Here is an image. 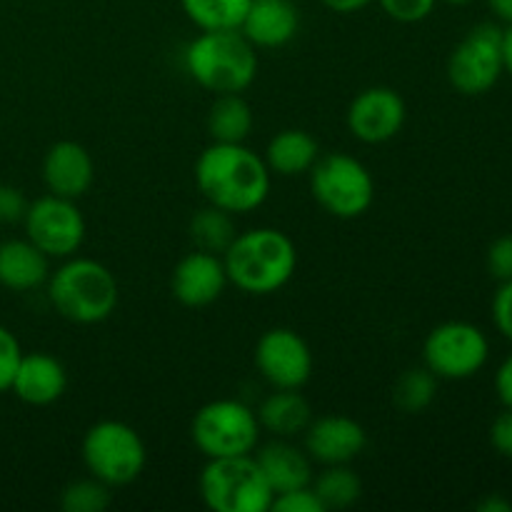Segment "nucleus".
Listing matches in <instances>:
<instances>
[{
	"label": "nucleus",
	"instance_id": "nucleus-36",
	"mask_svg": "<svg viewBox=\"0 0 512 512\" xmlns=\"http://www.w3.org/2000/svg\"><path fill=\"white\" fill-rule=\"evenodd\" d=\"M495 393L505 408H512V355L503 360V365L495 373Z\"/></svg>",
	"mask_w": 512,
	"mask_h": 512
},
{
	"label": "nucleus",
	"instance_id": "nucleus-16",
	"mask_svg": "<svg viewBox=\"0 0 512 512\" xmlns=\"http://www.w3.org/2000/svg\"><path fill=\"white\" fill-rule=\"evenodd\" d=\"M95 180V163L88 150L75 140H60L50 145L43 158L45 188L60 198L78 200Z\"/></svg>",
	"mask_w": 512,
	"mask_h": 512
},
{
	"label": "nucleus",
	"instance_id": "nucleus-8",
	"mask_svg": "<svg viewBox=\"0 0 512 512\" xmlns=\"http://www.w3.org/2000/svg\"><path fill=\"white\" fill-rule=\"evenodd\" d=\"M190 435L208 460L253 455L260 440L258 415L240 400L223 398L205 403L190 423Z\"/></svg>",
	"mask_w": 512,
	"mask_h": 512
},
{
	"label": "nucleus",
	"instance_id": "nucleus-19",
	"mask_svg": "<svg viewBox=\"0 0 512 512\" xmlns=\"http://www.w3.org/2000/svg\"><path fill=\"white\" fill-rule=\"evenodd\" d=\"M50 278V258L28 238L0 243V285L13 293H30Z\"/></svg>",
	"mask_w": 512,
	"mask_h": 512
},
{
	"label": "nucleus",
	"instance_id": "nucleus-23",
	"mask_svg": "<svg viewBox=\"0 0 512 512\" xmlns=\"http://www.w3.org/2000/svg\"><path fill=\"white\" fill-rule=\"evenodd\" d=\"M253 110L240 93L215 95L208 113V133L213 143H245L253 133Z\"/></svg>",
	"mask_w": 512,
	"mask_h": 512
},
{
	"label": "nucleus",
	"instance_id": "nucleus-35",
	"mask_svg": "<svg viewBox=\"0 0 512 512\" xmlns=\"http://www.w3.org/2000/svg\"><path fill=\"white\" fill-rule=\"evenodd\" d=\"M490 445L495 448V453L512 460V408H505V413L495 418L493 428H490Z\"/></svg>",
	"mask_w": 512,
	"mask_h": 512
},
{
	"label": "nucleus",
	"instance_id": "nucleus-17",
	"mask_svg": "<svg viewBox=\"0 0 512 512\" xmlns=\"http://www.w3.org/2000/svg\"><path fill=\"white\" fill-rule=\"evenodd\" d=\"M68 388V373L63 363L48 353H23L10 390L15 398L33 408H45L63 398Z\"/></svg>",
	"mask_w": 512,
	"mask_h": 512
},
{
	"label": "nucleus",
	"instance_id": "nucleus-6",
	"mask_svg": "<svg viewBox=\"0 0 512 512\" xmlns=\"http://www.w3.org/2000/svg\"><path fill=\"white\" fill-rule=\"evenodd\" d=\"M80 458L85 470L110 488L135 483L145 468V443L138 430L120 420H100L83 435Z\"/></svg>",
	"mask_w": 512,
	"mask_h": 512
},
{
	"label": "nucleus",
	"instance_id": "nucleus-9",
	"mask_svg": "<svg viewBox=\"0 0 512 512\" xmlns=\"http://www.w3.org/2000/svg\"><path fill=\"white\" fill-rule=\"evenodd\" d=\"M490 343L483 330L465 320H448L423 343L425 368L438 380H468L488 363Z\"/></svg>",
	"mask_w": 512,
	"mask_h": 512
},
{
	"label": "nucleus",
	"instance_id": "nucleus-29",
	"mask_svg": "<svg viewBox=\"0 0 512 512\" xmlns=\"http://www.w3.org/2000/svg\"><path fill=\"white\" fill-rule=\"evenodd\" d=\"M270 510L275 512H325L323 503L315 495L313 485H305V488L288 490V493H280L273 498Z\"/></svg>",
	"mask_w": 512,
	"mask_h": 512
},
{
	"label": "nucleus",
	"instance_id": "nucleus-7",
	"mask_svg": "<svg viewBox=\"0 0 512 512\" xmlns=\"http://www.w3.org/2000/svg\"><path fill=\"white\" fill-rule=\"evenodd\" d=\"M310 190L315 203L340 220L360 218L375 200L373 175L348 153L320 155L310 168Z\"/></svg>",
	"mask_w": 512,
	"mask_h": 512
},
{
	"label": "nucleus",
	"instance_id": "nucleus-21",
	"mask_svg": "<svg viewBox=\"0 0 512 512\" xmlns=\"http://www.w3.org/2000/svg\"><path fill=\"white\" fill-rule=\"evenodd\" d=\"M260 430H268L273 438L293 440L295 435H303L305 428L313 420L308 400L300 395V390L273 388V393L260 403L258 408Z\"/></svg>",
	"mask_w": 512,
	"mask_h": 512
},
{
	"label": "nucleus",
	"instance_id": "nucleus-14",
	"mask_svg": "<svg viewBox=\"0 0 512 512\" xmlns=\"http://www.w3.org/2000/svg\"><path fill=\"white\" fill-rule=\"evenodd\" d=\"M305 453L320 465H350L368 445V433L348 415L313 418L305 428Z\"/></svg>",
	"mask_w": 512,
	"mask_h": 512
},
{
	"label": "nucleus",
	"instance_id": "nucleus-38",
	"mask_svg": "<svg viewBox=\"0 0 512 512\" xmlns=\"http://www.w3.org/2000/svg\"><path fill=\"white\" fill-rule=\"evenodd\" d=\"M478 510H483V512H510L512 505L505 498H500V495H490V498L480 500Z\"/></svg>",
	"mask_w": 512,
	"mask_h": 512
},
{
	"label": "nucleus",
	"instance_id": "nucleus-18",
	"mask_svg": "<svg viewBox=\"0 0 512 512\" xmlns=\"http://www.w3.org/2000/svg\"><path fill=\"white\" fill-rule=\"evenodd\" d=\"M238 30L255 48H283L298 35L300 10L293 0H250Z\"/></svg>",
	"mask_w": 512,
	"mask_h": 512
},
{
	"label": "nucleus",
	"instance_id": "nucleus-20",
	"mask_svg": "<svg viewBox=\"0 0 512 512\" xmlns=\"http://www.w3.org/2000/svg\"><path fill=\"white\" fill-rule=\"evenodd\" d=\"M255 460H258L260 470H263L265 480L273 490V498L313 483V460H310V455L285 438H275L273 443L260 448Z\"/></svg>",
	"mask_w": 512,
	"mask_h": 512
},
{
	"label": "nucleus",
	"instance_id": "nucleus-32",
	"mask_svg": "<svg viewBox=\"0 0 512 512\" xmlns=\"http://www.w3.org/2000/svg\"><path fill=\"white\" fill-rule=\"evenodd\" d=\"M488 270L495 280H512V233L500 235L488 248Z\"/></svg>",
	"mask_w": 512,
	"mask_h": 512
},
{
	"label": "nucleus",
	"instance_id": "nucleus-27",
	"mask_svg": "<svg viewBox=\"0 0 512 512\" xmlns=\"http://www.w3.org/2000/svg\"><path fill=\"white\" fill-rule=\"evenodd\" d=\"M438 395V378L428 368H410L395 380L393 403L408 415L423 413Z\"/></svg>",
	"mask_w": 512,
	"mask_h": 512
},
{
	"label": "nucleus",
	"instance_id": "nucleus-4",
	"mask_svg": "<svg viewBox=\"0 0 512 512\" xmlns=\"http://www.w3.org/2000/svg\"><path fill=\"white\" fill-rule=\"evenodd\" d=\"M48 298L60 318L78 325H95L115 313L120 288L110 268L93 258H65L48 278Z\"/></svg>",
	"mask_w": 512,
	"mask_h": 512
},
{
	"label": "nucleus",
	"instance_id": "nucleus-13",
	"mask_svg": "<svg viewBox=\"0 0 512 512\" xmlns=\"http://www.w3.org/2000/svg\"><path fill=\"white\" fill-rule=\"evenodd\" d=\"M405 100L398 90L373 85L353 98L345 113V123L355 140L365 145H380L393 140L405 125Z\"/></svg>",
	"mask_w": 512,
	"mask_h": 512
},
{
	"label": "nucleus",
	"instance_id": "nucleus-3",
	"mask_svg": "<svg viewBox=\"0 0 512 512\" xmlns=\"http://www.w3.org/2000/svg\"><path fill=\"white\" fill-rule=\"evenodd\" d=\"M185 70L215 95L243 93L258 75V48L240 30H200L185 48Z\"/></svg>",
	"mask_w": 512,
	"mask_h": 512
},
{
	"label": "nucleus",
	"instance_id": "nucleus-10",
	"mask_svg": "<svg viewBox=\"0 0 512 512\" xmlns=\"http://www.w3.org/2000/svg\"><path fill=\"white\" fill-rule=\"evenodd\" d=\"M503 73V28L495 23L475 25L448 58L450 85L470 98L488 93Z\"/></svg>",
	"mask_w": 512,
	"mask_h": 512
},
{
	"label": "nucleus",
	"instance_id": "nucleus-28",
	"mask_svg": "<svg viewBox=\"0 0 512 512\" xmlns=\"http://www.w3.org/2000/svg\"><path fill=\"white\" fill-rule=\"evenodd\" d=\"M110 485L100 483L98 478L73 480L60 493V508L65 512H105L113 503Z\"/></svg>",
	"mask_w": 512,
	"mask_h": 512
},
{
	"label": "nucleus",
	"instance_id": "nucleus-2",
	"mask_svg": "<svg viewBox=\"0 0 512 512\" xmlns=\"http://www.w3.org/2000/svg\"><path fill=\"white\" fill-rule=\"evenodd\" d=\"M228 283L248 295H273L290 283L298 268L295 243L275 228H253L235 235L223 253Z\"/></svg>",
	"mask_w": 512,
	"mask_h": 512
},
{
	"label": "nucleus",
	"instance_id": "nucleus-37",
	"mask_svg": "<svg viewBox=\"0 0 512 512\" xmlns=\"http://www.w3.org/2000/svg\"><path fill=\"white\" fill-rule=\"evenodd\" d=\"M320 3H323L328 10H333V13L348 15V13H358V10H363L365 5L373 3V0H320Z\"/></svg>",
	"mask_w": 512,
	"mask_h": 512
},
{
	"label": "nucleus",
	"instance_id": "nucleus-1",
	"mask_svg": "<svg viewBox=\"0 0 512 512\" xmlns=\"http://www.w3.org/2000/svg\"><path fill=\"white\" fill-rule=\"evenodd\" d=\"M270 170L245 143H213L195 160V185L210 205L245 215L268 200Z\"/></svg>",
	"mask_w": 512,
	"mask_h": 512
},
{
	"label": "nucleus",
	"instance_id": "nucleus-25",
	"mask_svg": "<svg viewBox=\"0 0 512 512\" xmlns=\"http://www.w3.org/2000/svg\"><path fill=\"white\" fill-rule=\"evenodd\" d=\"M313 485L315 495L323 503L325 512L328 510H345L355 505L363 495V483L358 475L350 470V465H325L323 473L315 478Z\"/></svg>",
	"mask_w": 512,
	"mask_h": 512
},
{
	"label": "nucleus",
	"instance_id": "nucleus-39",
	"mask_svg": "<svg viewBox=\"0 0 512 512\" xmlns=\"http://www.w3.org/2000/svg\"><path fill=\"white\" fill-rule=\"evenodd\" d=\"M488 5L495 13V18L512 25V0H488Z\"/></svg>",
	"mask_w": 512,
	"mask_h": 512
},
{
	"label": "nucleus",
	"instance_id": "nucleus-33",
	"mask_svg": "<svg viewBox=\"0 0 512 512\" xmlns=\"http://www.w3.org/2000/svg\"><path fill=\"white\" fill-rule=\"evenodd\" d=\"M493 323L503 338L512 343V280L500 283L498 293L493 298Z\"/></svg>",
	"mask_w": 512,
	"mask_h": 512
},
{
	"label": "nucleus",
	"instance_id": "nucleus-26",
	"mask_svg": "<svg viewBox=\"0 0 512 512\" xmlns=\"http://www.w3.org/2000/svg\"><path fill=\"white\" fill-rule=\"evenodd\" d=\"M180 5L200 30H238L250 0H180Z\"/></svg>",
	"mask_w": 512,
	"mask_h": 512
},
{
	"label": "nucleus",
	"instance_id": "nucleus-31",
	"mask_svg": "<svg viewBox=\"0 0 512 512\" xmlns=\"http://www.w3.org/2000/svg\"><path fill=\"white\" fill-rule=\"evenodd\" d=\"M378 3L388 13V18L398 23H420L433 13L438 0H378Z\"/></svg>",
	"mask_w": 512,
	"mask_h": 512
},
{
	"label": "nucleus",
	"instance_id": "nucleus-40",
	"mask_svg": "<svg viewBox=\"0 0 512 512\" xmlns=\"http://www.w3.org/2000/svg\"><path fill=\"white\" fill-rule=\"evenodd\" d=\"M503 70L512 78V25L503 30Z\"/></svg>",
	"mask_w": 512,
	"mask_h": 512
},
{
	"label": "nucleus",
	"instance_id": "nucleus-15",
	"mask_svg": "<svg viewBox=\"0 0 512 512\" xmlns=\"http://www.w3.org/2000/svg\"><path fill=\"white\" fill-rule=\"evenodd\" d=\"M228 273L220 255L193 250L178 260L170 275L173 298L185 308H205L223 295Z\"/></svg>",
	"mask_w": 512,
	"mask_h": 512
},
{
	"label": "nucleus",
	"instance_id": "nucleus-30",
	"mask_svg": "<svg viewBox=\"0 0 512 512\" xmlns=\"http://www.w3.org/2000/svg\"><path fill=\"white\" fill-rule=\"evenodd\" d=\"M20 358H23V350H20L18 338L0 325V393L10 390L13 385Z\"/></svg>",
	"mask_w": 512,
	"mask_h": 512
},
{
	"label": "nucleus",
	"instance_id": "nucleus-41",
	"mask_svg": "<svg viewBox=\"0 0 512 512\" xmlns=\"http://www.w3.org/2000/svg\"><path fill=\"white\" fill-rule=\"evenodd\" d=\"M445 3H450V5H465V3H473V0H445Z\"/></svg>",
	"mask_w": 512,
	"mask_h": 512
},
{
	"label": "nucleus",
	"instance_id": "nucleus-24",
	"mask_svg": "<svg viewBox=\"0 0 512 512\" xmlns=\"http://www.w3.org/2000/svg\"><path fill=\"white\" fill-rule=\"evenodd\" d=\"M188 233L195 250H203V253H213L223 258V253L230 248V243L235 240L238 230H235L233 213L220 210L208 203V208L198 210V213L190 218Z\"/></svg>",
	"mask_w": 512,
	"mask_h": 512
},
{
	"label": "nucleus",
	"instance_id": "nucleus-22",
	"mask_svg": "<svg viewBox=\"0 0 512 512\" xmlns=\"http://www.w3.org/2000/svg\"><path fill=\"white\" fill-rule=\"evenodd\" d=\"M320 158V145L308 130L288 128L280 130L275 138H270L268 148H265V165L270 173L283 175V178H293V175L310 173L315 160Z\"/></svg>",
	"mask_w": 512,
	"mask_h": 512
},
{
	"label": "nucleus",
	"instance_id": "nucleus-5",
	"mask_svg": "<svg viewBox=\"0 0 512 512\" xmlns=\"http://www.w3.org/2000/svg\"><path fill=\"white\" fill-rule=\"evenodd\" d=\"M198 488L213 512H268L273 505V490L253 455L208 460Z\"/></svg>",
	"mask_w": 512,
	"mask_h": 512
},
{
	"label": "nucleus",
	"instance_id": "nucleus-11",
	"mask_svg": "<svg viewBox=\"0 0 512 512\" xmlns=\"http://www.w3.org/2000/svg\"><path fill=\"white\" fill-rule=\"evenodd\" d=\"M23 225L25 238L38 245L48 258H70L85 240V218L75 200L53 193L28 203Z\"/></svg>",
	"mask_w": 512,
	"mask_h": 512
},
{
	"label": "nucleus",
	"instance_id": "nucleus-12",
	"mask_svg": "<svg viewBox=\"0 0 512 512\" xmlns=\"http://www.w3.org/2000/svg\"><path fill=\"white\" fill-rule=\"evenodd\" d=\"M255 368L273 388L300 390L313 375V353L303 335L290 328H273L255 345Z\"/></svg>",
	"mask_w": 512,
	"mask_h": 512
},
{
	"label": "nucleus",
	"instance_id": "nucleus-34",
	"mask_svg": "<svg viewBox=\"0 0 512 512\" xmlns=\"http://www.w3.org/2000/svg\"><path fill=\"white\" fill-rule=\"evenodd\" d=\"M28 200L13 185H0V225L23 223Z\"/></svg>",
	"mask_w": 512,
	"mask_h": 512
}]
</instances>
